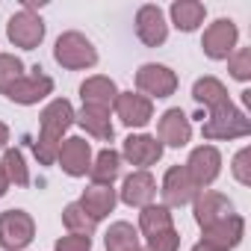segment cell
Masks as SVG:
<instances>
[{
    "mask_svg": "<svg viewBox=\"0 0 251 251\" xmlns=\"http://www.w3.org/2000/svg\"><path fill=\"white\" fill-rule=\"evenodd\" d=\"M74 106L65 98H53L39 118V139L33 142V154L42 166H53L56 154H59V142L65 136V130L74 124Z\"/></svg>",
    "mask_w": 251,
    "mask_h": 251,
    "instance_id": "6da1fadb",
    "label": "cell"
},
{
    "mask_svg": "<svg viewBox=\"0 0 251 251\" xmlns=\"http://www.w3.org/2000/svg\"><path fill=\"white\" fill-rule=\"evenodd\" d=\"M53 59L68 68V71H83V68H92L98 65V48L77 30H68L56 39L53 45Z\"/></svg>",
    "mask_w": 251,
    "mask_h": 251,
    "instance_id": "7a4b0ae2",
    "label": "cell"
},
{
    "mask_svg": "<svg viewBox=\"0 0 251 251\" xmlns=\"http://www.w3.org/2000/svg\"><path fill=\"white\" fill-rule=\"evenodd\" d=\"M201 133H204V139H242V136L251 133V121H248V115L242 109L227 103V106L210 112Z\"/></svg>",
    "mask_w": 251,
    "mask_h": 251,
    "instance_id": "3957f363",
    "label": "cell"
},
{
    "mask_svg": "<svg viewBox=\"0 0 251 251\" xmlns=\"http://www.w3.org/2000/svg\"><path fill=\"white\" fill-rule=\"evenodd\" d=\"M36 236V222L27 210H3L0 213V248L24 251Z\"/></svg>",
    "mask_w": 251,
    "mask_h": 251,
    "instance_id": "277c9868",
    "label": "cell"
},
{
    "mask_svg": "<svg viewBox=\"0 0 251 251\" xmlns=\"http://www.w3.org/2000/svg\"><path fill=\"white\" fill-rule=\"evenodd\" d=\"M45 21L36 15V12H27V9H21V12H15L12 18H9V24H6V39L15 45V48H21V50H36L42 42H45Z\"/></svg>",
    "mask_w": 251,
    "mask_h": 251,
    "instance_id": "5b68a950",
    "label": "cell"
},
{
    "mask_svg": "<svg viewBox=\"0 0 251 251\" xmlns=\"http://www.w3.org/2000/svg\"><path fill=\"white\" fill-rule=\"evenodd\" d=\"M136 89L145 98H172L177 92V74L169 65L160 62H145L136 71Z\"/></svg>",
    "mask_w": 251,
    "mask_h": 251,
    "instance_id": "8992f818",
    "label": "cell"
},
{
    "mask_svg": "<svg viewBox=\"0 0 251 251\" xmlns=\"http://www.w3.org/2000/svg\"><path fill=\"white\" fill-rule=\"evenodd\" d=\"M236 42H239V30L230 18H219L213 21L207 30H204V39H201V50L204 56L210 59H227L233 50H236Z\"/></svg>",
    "mask_w": 251,
    "mask_h": 251,
    "instance_id": "52a82bcc",
    "label": "cell"
},
{
    "mask_svg": "<svg viewBox=\"0 0 251 251\" xmlns=\"http://www.w3.org/2000/svg\"><path fill=\"white\" fill-rule=\"evenodd\" d=\"M53 92V80L36 65V68H30V71H24V77L6 92V98L12 100V103H21V106H33V103H39V100H45L48 95Z\"/></svg>",
    "mask_w": 251,
    "mask_h": 251,
    "instance_id": "ba28073f",
    "label": "cell"
},
{
    "mask_svg": "<svg viewBox=\"0 0 251 251\" xmlns=\"http://www.w3.org/2000/svg\"><path fill=\"white\" fill-rule=\"evenodd\" d=\"M157 139H160L163 148L166 145L169 148L189 145V139H192V121H189V115L180 106H172V109H166L160 115V121H157Z\"/></svg>",
    "mask_w": 251,
    "mask_h": 251,
    "instance_id": "9c48e42d",
    "label": "cell"
},
{
    "mask_svg": "<svg viewBox=\"0 0 251 251\" xmlns=\"http://www.w3.org/2000/svg\"><path fill=\"white\" fill-rule=\"evenodd\" d=\"M186 172H189V177H192V183L198 189H207L210 183H216V177L222 175V154H219V148L198 145L189 154V160H186Z\"/></svg>",
    "mask_w": 251,
    "mask_h": 251,
    "instance_id": "30bf717a",
    "label": "cell"
},
{
    "mask_svg": "<svg viewBox=\"0 0 251 251\" xmlns=\"http://www.w3.org/2000/svg\"><path fill=\"white\" fill-rule=\"evenodd\" d=\"M160 192H163V207L172 210V207H186V204H192L195 195H198V186L192 183L186 166H172V169L166 172V177H163Z\"/></svg>",
    "mask_w": 251,
    "mask_h": 251,
    "instance_id": "8fae6325",
    "label": "cell"
},
{
    "mask_svg": "<svg viewBox=\"0 0 251 251\" xmlns=\"http://www.w3.org/2000/svg\"><path fill=\"white\" fill-rule=\"evenodd\" d=\"M112 109L121 118L124 127H145V124L154 118V100L139 95V92H118Z\"/></svg>",
    "mask_w": 251,
    "mask_h": 251,
    "instance_id": "7c38bea8",
    "label": "cell"
},
{
    "mask_svg": "<svg viewBox=\"0 0 251 251\" xmlns=\"http://www.w3.org/2000/svg\"><path fill=\"white\" fill-rule=\"evenodd\" d=\"M163 145L157 136H148V133H130L121 145V160H127L130 166H136L139 172H148V166H154L160 157H163Z\"/></svg>",
    "mask_w": 251,
    "mask_h": 251,
    "instance_id": "4fadbf2b",
    "label": "cell"
},
{
    "mask_svg": "<svg viewBox=\"0 0 251 251\" xmlns=\"http://www.w3.org/2000/svg\"><path fill=\"white\" fill-rule=\"evenodd\" d=\"M56 163L68 177H86L92 169V145L83 136H71V139L59 142Z\"/></svg>",
    "mask_w": 251,
    "mask_h": 251,
    "instance_id": "5bb4252c",
    "label": "cell"
},
{
    "mask_svg": "<svg viewBox=\"0 0 251 251\" xmlns=\"http://www.w3.org/2000/svg\"><path fill=\"white\" fill-rule=\"evenodd\" d=\"M201 236H204V239H201L204 245H213V248H219V251H233V248L242 242V236H245V219L236 216V213H230L227 219H222V222L204 227Z\"/></svg>",
    "mask_w": 251,
    "mask_h": 251,
    "instance_id": "9a60e30c",
    "label": "cell"
},
{
    "mask_svg": "<svg viewBox=\"0 0 251 251\" xmlns=\"http://www.w3.org/2000/svg\"><path fill=\"white\" fill-rule=\"evenodd\" d=\"M136 36L145 48H160L166 39H169V24H166V15L160 6L154 3H145L139 6L136 12Z\"/></svg>",
    "mask_w": 251,
    "mask_h": 251,
    "instance_id": "2e32d148",
    "label": "cell"
},
{
    "mask_svg": "<svg viewBox=\"0 0 251 251\" xmlns=\"http://www.w3.org/2000/svg\"><path fill=\"white\" fill-rule=\"evenodd\" d=\"M192 210H195V222H198V227L204 230V227H210V225L227 219V216L233 213V204H230L227 195L207 189V192H198V195H195Z\"/></svg>",
    "mask_w": 251,
    "mask_h": 251,
    "instance_id": "e0dca14e",
    "label": "cell"
},
{
    "mask_svg": "<svg viewBox=\"0 0 251 251\" xmlns=\"http://www.w3.org/2000/svg\"><path fill=\"white\" fill-rule=\"evenodd\" d=\"M118 198L127 207H139V210L148 207V204H154V198H157V180H154V175L151 172H133V175H127L124 183H121Z\"/></svg>",
    "mask_w": 251,
    "mask_h": 251,
    "instance_id": "ac0fdd59",
    "label": "cell"
},
{
    "mask_svg": "<svg viewBox=\"0 0 251 251\" xmlns=\"http://www.w3.org/2000/svg\"><path fill=\"white\" fill-rule=\"evenodd\" d=\"M80 98H83V106H103L109 109L118 98V86L112 83V77H103V74H95V77H86L80 83Z\"/></svg>",
    "mask_w": 251,
    "mask_h": 251,
    "instance_id": "d6986e66",
    "label": "cell"
},
{
    "mask_svg": "<svg viewBox=\"0 0 251 251\" xmlns=\"http://www.w3.org/2000/svg\"><path fill=\"white\" fill-rule=\"evenodd\" d=\"M115 201H118V195H115L112 186H98V183H92V186L83 189V195H80L77 204H80L95 222H100V219H106V216L115 210Z\"/></svg>",
    "mask_w": 251,
    "mask_h": 251,
    "instance_id": "ffe728a7",
    "label": "cell"
},
{
    "mask_svg": "<svg viewBox=\"0 0 251 251\" xmlns=\"http://www.w3.org/2000/svg\"><path fill=\"white\" fill-rule=\"evenodd\" d=\"M74 121L98 142H112V136H115L112 121H109V109H103V106H83L74 115Z\"/></svg>",
    "mask_w": 251,
    "mask_h": 251,
    "instance_id": "44dd1931",
    "label": "cell"
},
{
    "mask_svg": "<svg viewBox=\"0 0 251 251\" xmlns=\"http://www.w3.org/2000/svg\"><path fill=\"white\" fill-rule=\"evenodd\" d=\"M192 100L198 106H204L207 112H213V109L227 106L230 95H227V89H225L222 80H216V77H198L195 86H192Z\"/></svg>",
    "mask_w": 251,
    "mask_h": 251,
    "instance_id": "7402d4cb",
    "label": "cell"
},
{
    "mask_svg": "<svg viewBox=\"0 0 251 251\" xmlns=\"http://www.w3.org/2000/svg\"><path fill=\"white\" fill-rule=\"evenodd\" d=\"M169 15H172V24L177 30L195 33L204 24V18H207V6L198 3V0H175L172 9H169Z\"/></svg>",
    "mask_w": 251,
    "mask_h": 251,
    "instance_id": "603a6c76",
    "label": "cell"
},
{
    "mask_svg": "<svg viewBox=\"0 0 251 251\" xmlns=\"http://www.w3.org/2000/svg\"><path fill=\"white\" fill-rule=\"evenodd\" d=\"M118 175H121V154H118V151L103 148L98 157H92V169H89L92 183H98V186H112V180H118Z\"/></svg>",
    "mask_w": 251,
    "mask_h": 251,
    "instance_id": "cb8c5ba5",
    "label": "cell"
},
{
    "mask_svg": "<svg viewBox=\"0 0 251 251\" xmlns=\"http://www.w3.org/2000/svg\"><path fill=\"white\" fill-rule=\"evenodd\" d=\"M103 248L106 251H142L139 230L130 222H115V225H109V230L103 236Z\"/></svg>",
    "mask_w": 251,
    "mask_h": 251,
    "instance_id": "d4e9b609",
    "label": "cell"
},
{
    "mask_svg": "<svg viewBox=\"0 0 251 251\" xmlns=\"http://www.w3.org/2000/svg\"><path fill=\"white\" fill-rule=\"evenodd\" d=\"M172 227H175V219H172V210H169V207H163V204H148V207H142V213H139V227H136V230H142L148 239L157 236V233H166V230H172Z\"/></svg>",
    "mask_w": 251,
    "mask_h": 251,
    "instance_id": "484cf974",
    "label": "cell"
},
{
    "mask_svg": "<svg viewBox=\"0 0 251 251\" xmlns=\"http://www.w3.org/2000/svg\"><path fill=\"white\" fill-rule=\"evenodd\" d=\"M0 169H3L9 186H12V183H15V186H30V169H27L24 154H21L18 148H6V151H3V163H0Z\"/></svg>",
    "mask_w": 251,
    "mask_h": 251,
    "instance_id": "4316f807",
    "label": "cell"
},
{
    "mask_svg": "<svg viewBox=\"0 0 251 251\" xmlns=\"http://www.w3.org/2000/svg\"><path fill=\"white\" fill-rule=\"evenodd\" d=\"M62 225H65L71 233H83V236H92L95 227H98V222H95L77 201H71V204L62 210Z\"/></svg>",
    "mask_w": 251,
    "mask_h": 251,
    "instance_id": "83f0119b",
    "label": "cell"
},
{
    "mask_svg": "<svg viewBox=\"0 0 251 251\" xmlns=\"http://www.w3.org/2000/svg\"><path fill=\"white\" fill-rule=\"evenodd\" d=\"M24 77V62L15 53H0V95H6Z\"/></svg>",
    "mask_w": 251,
    "mask_h": 251,
    "instance_id": "f1b7e54d",
    "label": "cell"
},
{
    "mask_svg": "<svg viewBox=\"0 0 251 251\" xmlns=\"http://www.w3.org/2000/svg\"><path fill=\"white\" fill-rule=\"evenodd\" d=\"M227 71H230L233 80L248 83V80H251V48H236V50L227 56Z\"/></svg>",
    "mask_w": 251,
    "mask_h": 251,
    "instance_id": "f546056e",
    "label": "cell"
},
{
    "mask_svg": "<svg viewBox=\"0 0 251 251\" xmlns=\"http://www.w3.org/2000/svg\"><path fill=\"white\" fill-rule=\"evenodd\" d=\"M177 245H180V233L172 227V230H166V233L151 236L148 245H145L142 251H177Z\"/></svg>",
    "mask_w": 251,
    "mask_h": 251,
    "instance_id": "4dcf8cb0",
    "label": "cell"
},
{
    "mask_svg": "<svg viewBox=\"0 0 251 251\" xmlns=\"http://www.w3.org/2000/svg\"><path fill=\"white\" fill-rule=\"evenodd\" d=\"M251 148H242L236 157H233V166H230V172H233V177L242 183V186H248L251 183Z\"/></svg>",
    "mask_w": 251,
    "mask_h": 251,
    "instance_id": "1f68e13d",
    "label": "cell"
},
{
    "mask_svg": "<svg viewBox=\"0 0 251 251\" xmlns=\"http://www.w3.org/2000/svg\"><path fill=\"white\" fill-rule=\"evenodd\" d=\"M53 251H92V236H83V233H68V236H59Z\"/></svg>",
    "mask_w": 251,
    "mask_h": 251,
    "instance_id": "d6a6232c",
    "label": "cell"
},
{
    "mask_svg": "<svg viewBox=\"0 0 251 251\" xmlns=\"http://www.w3.org/2000/svg\"><path fill=\"white\" fill-rule=\"evenodd\" d=\"M6 142H9V127H6L3 121H0V151L6 148Z\"/></svg>",
    "mask_w": 251,
    "mask_h": 251,
    "instance_id": "836d02e7",
    "label": "cell"
},
{
    "mask_svg": "<svg viewBox=\"0 0 251 251\" xmlns=\"http://www.w3.org/2000/svg\"><path fill=\"white\" fill-rule=\"evenodd\" d=\"M6 189H9V180H6V175H3V169H0V198L6 195Z\"/></svg>",
    "mask_w": 251,
    "mask_h": 251,
    "instance_id": "e575fe53",
    "label": "cell"
},
{
    "mask_svg": "<svg viewBox=\"0 0 251 251\" xmlns=\"http://www.w3.org/2000/svg\"><path fill=\"white\" fill-rule=\"evenodd\" d=\"M192 251H219V248H213V245H204V242H198V245H192Z\"/></svg>",
    "mask_w": 251,
    "mask_h": 251,
    "instance_id": "d590c367",
    "label": "cell"
}]
</instances>
